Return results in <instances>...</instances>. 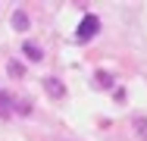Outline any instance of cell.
<instances>
[{
  "mask_svg": "<svg viewBox=\"0 0 147 141\" xmlns=\"http://www.w3.org/2000/svg\"><path fill=\"white\" fill-rule=\"evenodd\" d=\"M94 79H97L100 88H113V75H110V72H103V69H100V72H94Z\"/></svg>",
  "mask_w": 147,
  "mask_h": 141,
  "instance_id": "obj_8",
  "label": "cell"
},
{
  "mask_svg": "<svg viewBox=\"0 0 147 141\" xmlns=\"http://www.w3.org/2000/svg\"><path fill=\"white\" fill-rule=\"evenodd\" d=\"M13 110H16V100H13V94L0 91V119H6V116H9Z\"/></svg>",
  "mask_w": 147,
  "mask_h": 141,
  "instance_id": "obj_3",
  "label": "cell"
},
{
  "mask_svg": "<svg viewBox=\"0 0 147 141\" xmlns=\"http://www.w3.org/2000/svg\"><path fill=\"white\" fill-rule=\"evenodd\" d=\"M135 132L141 135V141H147V116H135Z\"/></svg>",
  "mask_w": 147,
  "mask_h": 141,
  "instance_id": "obj_7",
  "label": "cell"
},
{
  "mask_svg": "<svg viewBox=\"0 0 147 141\" xmlns=\"http://www.w3.org/2000/svg\"><path fill=\"white\" fill-rule=\"evenodd\" d=\"M22 54L28 56V60H34V63H41V60H44V50H41L34 41H25V44H22Z\"/></svg>",
  "mask_w": 147,
  "mask_h": 141,
  "instance_id": "obj_5",
  "label": "cell"
},
{
  "mask_svg": "<svg viewBox=\"0 0 147 141\" xmlns=\"http://www.w3.org/2000/svg\"><path fill=\"white\" fill-rule=\"evenodd\" d=\"M6 72H9L13 79H22V75H25V66H22L19 60H9V63H6Z\"/></svg>",
  "mask_w": 147,
  "mask_h": 141,
  "instance_id": "obj_6",
  "label": "cell"
},
{
  "mask_svg": "<svg viewBox=\"0 0 147 141\" xmlns=\"http://www.w3.org/2000/svg\"><path fill=\"white\" fill-rule=\"evenodd\" d=\"M44 91H47V97L59 100V97L66 94V85L59 82V79H53V75H50V79H44Z\"/></svg>",
  "mask_w": 147,
  "mask_h": 141,
  "instance_id": "obj_2",
  "label": "cell"
},
{
  "mask_svg": "<svg viewBox=\"0 0 147 141\" xmlns=\"http://www.w3.org/2000/svg\"><path fill=\"white\" fill-rule=\"evenodd\" d=\"M28 25H31L28 13H25V9H16V13H13V28H16V31H28Z\"/></svg>",
  "mask_w": 147,
  "mask_h": 141,
  "instance_id": "obj_4",
  "label": "cell"
},
{
  "mask_svg": "<svg viewBox=\"0 0 147 141\" xmlns=\"http://www.w3.org/2000/svg\"><path fill=\"white\" fill-rule=\"evenodd\" d=\"M97 31H100V19L94 16V13H85L82 16V22H78V28H75V41H91V38H97Z\"/></svg>",
  "mask_w": 147,
  "mask_h": 141,
  "instance_id": "obj_1",
  "label": "cell"
}]
</instances>
